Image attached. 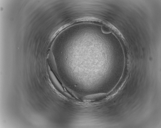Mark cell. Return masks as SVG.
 Listing matches in <instances>:
<instances>
[{"instance_id":"1","label":"cell","mask_w":161,"mask_h":128,"mask_svg":"<svg viewBox=\"0 0 161 128\" xmlns=\"http://www.w3.org/2000/svg\"><path fill=\"white\" fill-rule=\"evenodd\" d=\"M50 77L54 84L61 91L63 90V89L60 83L57 79L52 72L50 70L49 71Z\"/></svg>"}]
</instances>
